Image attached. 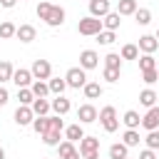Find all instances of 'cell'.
<instances>
[{
    "instance_id": "obj_41",
    "label": "cell",
    "mask_w": 159,
    "mask_h": 159,
    "mask_svg": "<svg viewBox=\"0 0 159 159\" xmlns=\"http://www.w3.org/2000/svg\"><path fill=\"white\" fill-rule=\"evenodd\" d=\"M7 99H10V92L0 84V107H2V104H7Z\"/></svg>"
},
{
    "instance_id": "obj_37",
    "label": "cell",
    "mask_w": 159,
    "mask_h": 159,
    "mask_svg": "<svg viewBox=\"0 0 159 159\" xmlns=\"http://www.w3.org/2000/svg\"><path fill=\"white\" fill-rule=\"evenodd\" d=\"M144 144H147V149H159V129H154V132H149L147 137H144Z\"/></svg>"
},
{
    "instance_id": "obj_19",
    "label": "cell",
    "mask_w": 159,
    "mask_h": 159,
    "mask_svg": "<svg viewBox=\"0 0 159 159\" xmlns=\"http://www.w3.org/2000/svg\"><path fill=\"white\" fill-rule=\"evenodd\" d=\"M102 25H104V30L117 32L119 25H122V15H119V12H109V15H104V17H102Z\"/></svg>"
},
{
    "instance_id": "obj_23",
    "label": "cell",
    "mask_w": 159,
    "mask_h": 159,
    "mask_svg": "<svg viewBox=\"0 0 159 159\" xmlns=\"http://www.w3.org/2000/svg\"><path fill=\"white\" fill-rule=\"evenodd\" d=\"M139 102H142L147 109L157 107V92H154V89H149V87H147V89H142V92H139Z\"/></svg>"
},
{
    "instance_id": "obj_42",
    "label": "cell",
    "mask_w": 159,
    "mask_h": 159,
    "mask_svg": "<svg viewBox=\"0 0 159 159\" xmlns=\"http://www.w3.org/2000/svg\"><path fill=\"white\" fill-rule=\"evenodd\" d=\"M139 159H157V154H154V149H144V152H139Z\"/></svg>"
},
{
    "instance_id": "obj_18",
    "label": "cell",
    "mask_w": 159,
    "mask_h": 159,
    "mask_svg": "<svg viewBox=\"0 0 159 159\" xmlns=\"http://www.w3.org/2000/svg\"><path fill=\"white\" fill-rule=\"evenodd\" d=\"M65 139H67V142H82V139H84V129H82V124L77 122V124L65 127Z\"/></svg>"
},
{
    "instance_id": "obj_2",
    "label": "cell",
    "mask_w": 159,
    "mask_h": 159,
    "mask_svg": "<svg viewBox=\"0 0 159 159\" xmlns=\"http://www.w3.org/2000/svg\"><path fill=\"white\" fill-rule=\"evenodd\" d=\"M62 132H65V122H62V117L55 114V117H50V129L42 134V142L47 147H57L62 139Z\"/></svg>"
},
{
    "instance_id": "obj_9",
    "label": "cell",
    "mask_w": 159,
    "mask_h": 159,
    "mask_svg": "<svg viewBox=\"0 0 159 159\" xmlns=\"http://www.w3.org/2000/svg\"><path fill=\"white\" fill-rule=\"evenodd\" d=\"M99 65V55L94 52V50H82L80 52V67L87 72V70H94Z\"/></svg>"
},
{
    "instance_id": "obj_21",
    "label": "cell",
    "mask_w": 159,
    "mask_h": 159,
    "mask_svg": "<svg viewBox=\"0 0 159 159\" xmlns=\"http://www.w3.org/2000/svg\"><path fill=\"white\" fill-rule=\"evenodd\" d=\"M122 122H124V127H127V129H137V127L142 124V117H139V112L127 109V112H124V117H122Z\"/></svg>"
},
{
    "instance_id": "obj_46",
    "label": "cell",
    "mask_w": 159,
    "mask_h": 159,
    "mask_svg": "<svg viewBox=\"0 0 159 159\" xmlns=\"http://www.w3.org/2000/svg\"><path fill=\"white\" fill-rule=\"evenodd\" d=\"M127 159H129V157H127Z\"/></svg>"
},
{
    "instance_id": "obj_39",
    "label": "cell",
    "mask_w": 159,
    "mask_h": 159,
    "mask_svg": "<svg viewBox=\"0 0 159 159\" xmlns=\"http://www.w3.org/2000/svg\"><path fill=\"white\" fill-rule=\"evenodd\" d=\"M102 77H104V82H117V80H119V70H112V67H104V72H102Z\"/></svg>"
},
{
    "instance_id": "obj_32",
    "label": "cell",
    "mask_w": 159,
    "mask_h": 159,
    "mask_svg": "<svg viewBox=\"0 0 159 159\" xmlns=\"http://www.w3.org/2000/svg\"><path fill=\"white\" fill-rule=\"evenodd\" d=\"M17 99H20V104L30 107V104L35 102V94H32V89H30V87H22V89H17Z\"/></svg>"
},
{
    "instance_id": "obj_38",
    "label": "cell",
    "mask_w": 159,
    "mask_h": 159,
    "mask_svg": "<svg viewBox=\"0 0 159 159\" xmlns=\"http://www.w3.org/2000/svg\"><path fill=\"white\" fill-rule=\"evenodd\" d=\"M117 40V32H112V30H102L99 35H97V42L99 45H112Z\"/></svg>"
},
{
    "instance_id": "obj_1",
    "label": "cell",
    "mask_w": 159,
    "mask_h": 159,
    "mask_svg": "<svg viewBox=\"0 0 159 159\" xmlns=\"http://www.w3.org/2000/svg\"><path fill=\"white\" fill-rule=\"evenodd\" d=\"M37 17L40 20H45L50 27H60L62 22H65V10L60 7V5H52V2H40L37 5Z\"/></svg>"
},
{
    "instance_id": "obj_10",
    "label": "cell",
    "mask_w": 159,
    "mask_h": 159,
    "mask_svg": "<svg viewBox=\"0 0 159 159\" xmlns=\"http://www.w3.org/2000/svg\"><path fill=\"white\" fill-rule=\"evenodd\" d=\"M35 122V112H32V107H25V104H20L17 109H15V124H20V127H27V124H32Z\"/></svg>"
},
{
    "instance_id": "obj_45",
    "label": "cell",
    "mask_w": 159,
    "mask_h": 159,
    "mask_svg": "<svg viewBox=\"0 0 159 159\" xmlns=\"http://www.w3.org/2000/svg\"><path fill=\"white\" fill-rule=\"evenodd\" d=\"M157 40H159V30H157Z\"/></svg>"
},
{
    "instance_id": "obj_26",
    "label": "cell",
    "mask_w": 159,
    "mask_h": 159,
    "mask_svg": "<svg viewBox=\"0 0 159 159\" xmlns=\"http://www.w3.org/2000/svg\"><path fill=\"white\" fill-rule=\"evenodd\" d=\"M50 94H55V97H60L65 89H67V82L62 80V77H50Z\"/></svg>"
},
{
    "instance_id": "obj_17",
    "label": "cell",
    "mask_w": 159,
    "mask_h": 159,
    "mask_svg": "<svg viewBox=\"0 0 159 159\" xmlns=\"http://www.w3.org/2000/svg\"><path fill=\"white\" fill-rule=\"evenodd\" d=\"M70 109H72V104H70V99H67V97H62V94H60V97H55V99H52V112H55L57 117H65Z\"/></svg>"
},
{
    "instance_id": "obj_35",
    "label": "cell",
    "mask_w": 159,
    "mask_h": 159,
    "mask_svg": "<svg viewBox=\"0 0 159 159\" xmlns=\"http://www.w3.org/2000/svg\"><path fill=\"white\" fill-rule=\"evenodd\" d=\"M104 67H112V70H122V55L117 52H109L104 57Z\"/></svg>"
},
{
    "instance_id": "obj_22",
    "label": "cell",
    "mask_w": 159,
    "mask_h": 159,
    "mask_svg": "<svg viewBox=\"0 0 159 159\" xmlns=\"http://www.w3.org/2000/svg\"><path fill=\"white\" fill-rule=\"evenodd\" d=\"M82 92H84V97H87V99H97V97H102V92H104V89H102V84H99V82H87V84L82 87Z\"/></svg>"
},
{
    "instance_id": "obj_36",
    "label": "cell",
    "mask_w": 159,
    "mask_h": 159,
    "mask_svg": "<svg viewBox=\"0 0 159 159\" xmlns=\"http://www.w3.org/2000/svg\"><path fill=\"white\" fill-rule=\"evenodd\" d=\"M139 70H142V72H147V70H157V60H154L152 55H142V57H139Z\"/></svg>"
},
{
    "instance_id": "obj_43",
    "label": "cell",
    "mask_w": 159,
    "mask_h": 159,
    "mask_svg": "<svg viewBox=\"0 0 159 159\" xmlns=\"http://www.w3.org/2000/svg\"><path fill=\"white\" fill-rule=\"evenodd\" d=\"M15 2H17V0H0L2 7H15Z\"/></svg>"
},
{
    "instance_id": "obj_40",
    "label": "cell",
    "mask_w": 159,
    "mask_h": 159,
    "mask_svg": "<svg viewBox=\"0 0 159 159\" xmlns=\"http://www.w3.org/2000/svg\"><path fill=\"white\" fill-rule=\"evenodd\" d=\"M142 77H144L147 84H154V82L159 80V67H157V70H147V72H142Z\"/></svg>"
},
{
    "instance_id": "obj_5",
    "label": "cell",
    "mask_w": 159,
    "mask_h": 159,
    "mask_svg": "<svg viewBox=\"0 0 159 159\" xmlns=\"http://www.w3.org/2000/svg\"><path fill=\"white\" fill-rule=\"evenodd\" d=\"M65 82H67V87H72V89H82V87L87 84V72H84L82 67H70L67 75H65Z\"/></svg>"
},
{
    "instance_id": "obj_33",
    "label": "cell",
    "mask_w": 159,
    "mask_h": 159,
    "mask_svg": "<svg viewBox=\"0 0 159 159\" xmlns=\"http://www.w3.org/2000/svg\"><path fill=\"white\" fill-rule=\"evenodd\" d=\"M32 129L42 137L47 129H50V117H35V122H32Z\"/></svg>"
},
{
    "instance_id": "obj_16",
    "label": "cell",
    "mask_w": 159,
    "mask_h": 159,
    "mask_svg": "<svg viewBox=\"0 0 159 159\" xmlns=\"http://www.w3.org/2000/svg\"><path fill=\"white\" fill-rule=\"evenodd\" d=\"M15 37H17L20 42H25V45H27V42H32V40L37 37V30H35L32 25H20V27H17V32H15Z\"/></svg>"
},
{
    "instance_id": "obj_4",
    "label": "cell",
    "mask_w": 159,
    "mask_h": 159,
    "mask_svg": "<svg viewBox=\"0 0 159 159\" xmlns=\"http://www.w3.org/2000/svg\"><path fill=\"white\" fill-rule=\"evenodd\" d=\"M97 119H99L102 129H104V132H109V134L119 129V117H117V109H114L112 104L102 107V109H99V117H97Z\"/></svg>"
},
{
    "instance_id": "obj_15",
    "label": "cell",
    "mask_w": 159,
    "mask_h": 159,
    "mask_svg": "<svg viewBox=\"0 0 159 159\" xmlns=\"http://www.w3.org/2000/svg\"><path fill=\"white\" fill-rule=\"evenodd\" d=\"M137 47H139L144 55H154V50L159 47V40H157V35H142Z\"/></svg>"
},
{
    "instance_id": "obj_12",
    "label": "cell",
    "mask_w": 159,
    "mask_h": 159,
    "mask_svg": "<svg viewBox=\"0 0 159 159\" xmlns=\"http://www.w3.org/2000/svg\"><path fill=\"white\" fill-rule=\"evenodd\" d=\"M57 154H60V159H80L82 154H80V149L75 147V142H60L57 144Z\"/></svg>"
},
{
    "instance_id": "obj_20",
    "label": "cell",
    "mask_w": 159,
    "mask_h": 159,
    "mask_svg": "<svg viewBox=\"0 0 159 159\" xmlns=\"http://www.w3.org/2000/svg\"><path fill=\"white\" fill-rule=\"evenodd\" d=\"M30 89H32L35 99H45V97L50 94V84H47V82H42V80H35V82L30 84Z\"/></svg>"
},
{
    "instance_id": "obj_29",
    "label": "cell",
    "mask_w": 159,
    "mask_h": 159,
    "mask_svg": "<svg viewBox=\"0 0 159 159\" xmlns=\"http://www.w3.org/2000/svg\"><path fill=\"white\" fill-rule=\"evenodd\" d=\"M12 75H15V67H12L7 60H2V62H0V84H2V82H12Z\"/></svg>"
},
{
    "instance_id": "obj_7",
    "label": "cell",
    "mask_w": 159,
    "mask_h": 159,
    "mask_svg": "<svg viewBox=\"0 0 159 159\" xmlns=\"http://www.w3.org/2000/svg\"><path fill=\"white\" fill-rule=\"evenodd\" d=\"M30 72H32V77L35 80H50L52 77V65L47 62V60H35L32 62V67H30Z\"/></svg>"
},
{
    "instance_id": "obj_8",
    "label": "cell",
    "mask_w": 159,
    "mask_h": 159,
    "mask_svg": "<svg viewBox=\"0 0 159 159\" xmlns=\"http://www.w3.org/2000/svg\"><path fill=\"white\" fill-rule=\"evenodd\" d=\"M97 117H99V112H97V107L94 104H82L80 109H77V119H80V124H92V122H97Z\"/></svg>"
},
{
    "instance_id": "obj_13",
    "label": "cell",
    "mask_w": 159,
    "mask_h": 159,
    "mask_svg": "<svg viewBox=\"0 0 159 159\" xmlns=\"http://www.w3.org/2000/svg\"><path fill=\"white\" fill-rule=\"evenodd\" d=\"M142 127H144L147 132H154V129H159V107H152V109H147V114L142 117Z\"/></svg>"
},
{
    "instance_id": "obj_25",
    "label": "cell",
    "mask_w": 159,
    "mask_h": 159,
    "mask_svg": "<svg viewBox=\"0 0 159 159\" xmlns=\"http://www.w3.org/2000/svg\"><path fill=\"white\" fill-rule=\"evenodd\" d=\"M139 7H137V0H119L117 2V12L124 17V15H134Z\"/></svg>"
},
{
    "instance_id": "obj_34",
    "label": "cell",
    "mask_w": 159,
    "mask_h": 159,
    "mask_svg": "<svg viewBox=\"0 0 159 159\" xmlns=\"http://www.w3.org/2000/svg\"><path fill=\"white\" fill-rule=\"evenodd\" d=\"M134 20H137V25H149V22H152V10L139 7V10L134 12Z\"/></svg>"
},
{
    "instance_id": "obj_44",
    "label": "cell",
    "mask_w": 159,
    "mask_h": 159,
    "mask_svg": "<svg viewBox=\"0 0 159 159\" xmlns=\"http://www.w3.org/2000/svg\"><path fill=\"white\" fill-rule=\"evenodd\" d=\"M0 159H5V149L2 147H0Z\"/></svg>"
},
{
    "instance_id": "obj_30",
    "label": "cell",
    "mask_w": 159,
    "mask_h": 159,
    "mask_svg": "<svg viewBox=\"0 0 159 159\" xmlns=\"http://www.w3.org/2000/svg\"><path fill=\"white\" fill-rule=\"evenodd\" d=\"M15 32H17V27H15L10 20L0 22V40H10V37H15Z\"/></svg>"
},
{
    "instance_id": "obj_28",
    "label": "cell",
    "mask_w": 159,
    "mask_h": 159,
    "mask_svg": "<svg viewBox=\"0 0 159 159\" xmlns=\"http://www.w3.org/2000/svg\"><path fill=\"white\" fill-rule=\"evenodd\" d=\"M139 142H142V137L137 129H127L122 134V144H127V147H139Z\"/></svg>"
},
{
    "instance_id": "obj_24",
    "label": "cell",
    "mask_w": 159,
    "mask_h": 159,
    "mask_svg": "<svg viewBox=\"0 0 159 159\" xmlns=\"http://www.w3.org/2000/svg\"><path fill=\"white\" fill-rule=\"evenodd\" d=\"M30 107H32L35 117H47V112L52 109V102H47V99H35Z\"/></svg>"
},
{
    "instance_id": "obj_27",
    "label": "cell",
    "mask_w": 159,
    "mask_h": 159,
    "mask_svg": "<svg viewBox=\"0 0 159 159\" xmlns=\"http://www.w3.org/2000/svg\"><path fill=\"white\" fill-rule=\"evenodd\" d=\"M127 157H129V147L127 144L119 142V144H112L109 147V159H127Z\"/></svg>"
},
{
    "instance_id": "obj_11",
    "label": "cell",
    "mask_w": 159,
    "mask_h": 159,
    "mask_svg": "<svg viewBox=\"0 0 159 159\" xmlns=\"http://www.w3.org/2000/svg\"><path fill=\"white\" fill-rule=\"evenodd\" d=\"M112 12V5H109V0H89V15L92 17H104V15H109Z\"/></svg>"
},
{
    "instance_id": "obj_31",
    "label": "cell",
    "mask_w": 159,
    "mask_h": 159,
    "mask_svg": "<svg viewBox=\"0 0 159 159\" xmlns=\"http://www.w3.org/2000/svg\"><path fill=\"white\" fill-rule=\"evenodd\" d=\"M119 55H122V60H139V47L129 42V45H124V47H122V52H119Z\"/></svg>"
},
{
    "instance_id": "obj_3",
    "label": "cell",
    "mask_w": 159,
    "mask_h": 159,
    "mask_svg": "<svg viewBox=\"0 0 159 159\" xmlns=\"http://www.w3.org/2000/svg\"><path fill=\"white\" fill-rule=\"evenodd\" d=\"M102 30H104L102 20H99V17H92V15H87V17H82V20L77 22V32L84 35V37H97Z\"/></svg>"
},
{
    "instance_id": "obj_14",
    "label": "cell",
    "mask_w": 159,
    "mask_h": 159,
    "mask_svg": "<svg viewBox=\"0 0 159 159\" xmlns=\"http://www.w3.org/2000/svg\"><path fill=\"white\" fill-rule=\"evenodd\" d=\"M12 82L17 84V89H22V87H30V84L35 82V77H32V72H30V70L20 67V70H15V75H12Z\"/></svg>"
},
{
    "instance_id": "obj_6",
    "label": "cell",
    "mask_w": 159,
    "mask_h": 159,
    "mask_svg": "<svg viewBox=\"0 0 159 159\" xmlns=\"http://www.w3.org/2000/svg\"><path fill=\"white\" fill-rule=\"evenodd\" d=\"M80 154H82V159H99V139L84 137L80 142Z\"/></svg>"
}]
</instances>
